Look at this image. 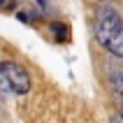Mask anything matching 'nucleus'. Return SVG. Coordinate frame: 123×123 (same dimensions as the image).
<instances>
[{"label": "nucleus", "mask_w": 123, "mask_h": 123, "mask_svg": "<svg viewBox=\"0 0 123 123\" xmlns=\"http://www.w3.org/2000/svg\"><path fill=\"white\" fill-rule=\"evenodd\" d=\"M95 40L111 56L123 58V19L111 7L98 9L95 16Z\"/></svg>", "instance_id": "f257e3e1"}, {"label": "nucleus", "mask_w": 123, "mask_h": 123, "mask_svg": "<svg viewBox=\"0 0 123 123\" xmlns=\"http://www.w3.org/2000/svg\"><path fill=\"white\" fill-rule=\"evenodd\" d=\"M0 77L7 81L9 91L16 93V95H26L30 91V74H28L26 68H21L19 63L2 61L0 63Z\"/></svg>", "instance_id": "f03ea898"}, {"label": "nucleus", "mask_w": 123, "mask_h": 123, "mask_svg": "<svg viewBox=\"0 0 123 123\" xmlns=\"http://www.w3.org/2000/svg\"><path fill=\"white\" fill-rule=\"evenodd\" d=\"M109 86L114 91V95H116L118 105L123 102V68L121 65H114L109 68Z\"/></svg>", "instance_id": "7ed1b4c3"}, {"label": "nucleus", "mask_w": 123, "mask_h": 123, "mask_svg": "<svg viewBox=\"0 0 123 123\" xmlns=\"http://www.w3.org/2000/svg\"><path fill=\"white\" fill-rule=\"evenodd\" d=\"M51 33L56 35V42H70V28L65 23H51Z\"/></svg>", "instance_id": "20e7f679"}, {"label": "nucleus", "mask_w": 123, "mask_h": 123, "mask_svg": "<svg viewBox=\"0 0 123 123\" xmlns=\"http://www.w3.org/2000/svg\"><path fill=\"white\" fill-rule=\"evenodd\" d=\"M118 114H121V118H123V102L118 105Z\"/></svg>", "instance_id": "39448f33"}]
</instances>
